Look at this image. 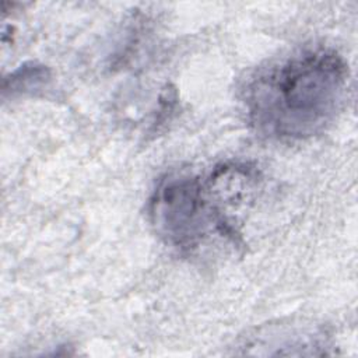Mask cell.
Instances as JSON below:
<instances>
[{
    "label": "cell",
    "instance_id": "obj_4",
    "mask_svg": "<svg viewBox=\"0 0 358 358\" xmlns=\"http://www.w3.org/2000/svg\"><path fill=\"white\" fill-rule=\"evenodd\" d=\"M50 80V70L38 63H24L3 80V95L27 94L39 90Z\"/></svg>",
    "mask_w": 358,
    "mask_h": 358
},
{
    "label": "cell",
    "instance_id": "obj_1",
    "mask_svg": "<svg viewBox=\"0 0 358 358\" xmlns=\"http://www.w3.org/2000/svg\"><path fill=\"white\" fill-rule=\"evenodd\" d=\"M348 66L327 48L296 52L262 70L248 85L250 124L262 134L302 140L323 131L341 110Z\"/></svg>",
    "mask_w": 358,
    "mask_h": 358
},
{
    "label": "cell",
    "instance_id": "obj_3",
    "mask_svg": "<svg viewBox=\"0 0 358 358\" xmlns=\"http://www.w3.org/2000/svg\"><path fill=\"white\" fill-rule=\"evenodd\" d=\"M312 333L305 330H299L298 327H280V329H271L267 333H263L257 336V340H253L248 344V347L252 348H277L274 351L275 355H282L284 350L288 348V355L292 354V348L299 350V355H306V351L303 348H309L312 355H316L317 352L315 348H320L322 344L319 341V337L310 340Z\"/></svg>",
    "mask_w": 358,
    "mask_h": 358
},
{
    "label": "cell",
    "instance_id": "obj_2",
    "mask_svg": "<svg viewBox=\"0 0 358 358\" xmlns=\"http://www.w3.org/2000/svg\"><path fill=\"white\" fill-rule=\"evenodd\" d=\"M150 220L157 235L183 252L199 248L210 235L235 236L229 217L213 201L199 179L189 175H168L150 199Z\"/></svg>",
    "mask_w": 358,
    "mask_h": 358
}]
</instances>
